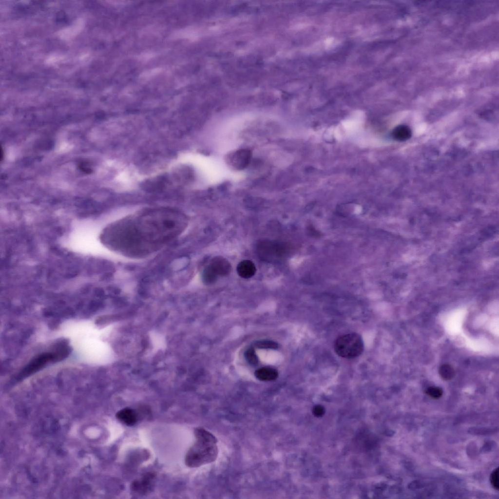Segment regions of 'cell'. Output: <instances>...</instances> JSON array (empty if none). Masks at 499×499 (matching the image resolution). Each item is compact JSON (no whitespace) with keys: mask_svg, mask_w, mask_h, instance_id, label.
I'll return each instance as SVG.
<instances>
[{"mask_svg":"<svg viewBox=\"0 0 499 499\" xmlns=\"http://www.w3.org/2000/svg\"><path fill=\"white\" fill-rule=\"evenodd\" d=\"M69 352L70 349L67 346H61L55 351L41 354L26 365L19 377L25 378L37 372L50 362L61 360L69 354Z\"/></svg>","mask_w":499,"mask_h":499,"instance_id":"obj_4","label":"cell"},{"mask_svg":"<svg viewBox=\"0 0 499 499\" xmlns=\"http://www.w3.org/2000/svg\"><path fill=\"white\" fill-rule=\"evenodd\" d=\"M143 216L144 223L137 225L133 219L120 222L109 227L108 239L112 248L124 247V250L133 253L147 251L149 246L156 247V243L164 242L180 230L177 224H183L180 216Z\"/></svg>","mask_w":499,"mask_h":499,"instance_id":"obj_1","label":"cell"},{"mask_svg":"<svg viewBox=\"0 0 499 499\" xmlns=\"http://www.w3.org/2000/svg\"><path fill=\"white\" fill-rule=\"evenodd\" d=\"M216 276H225L231 270L230 262L222 257H214L207 267Z\"/></svg>","mask_w":499,"mask_h":499,"instance_id":"obj_8","label":"cell"},{"mask_svg":"<svg viewBox=\"0 0 499 499\" xmlns=\"http://www.w3.org/2000/svg\"><path fill=\"white\" fill-rule=\"evenodd\" d=\"M283 244L269 241H262L257 245L258 253L261 259L271 261L281 257L285 251Z\"/></svg>","mask_w":499,"mask_h":499,"instance_id":"obj_5","label":"cell"},{"mask_svg":"<svg viewBox=\"0 0 499 499\" xmlns=\"http://www.w3.org/2000/svg\"><path fill=\"white\" fill-rule=\"evenodd\" d=\"M363 340L356 333H351L339 336L334 344L336 354L343 358L352 359L360 356L364 350Z\"/></svg>","mask_w":499,"mask_h":499,"instance_id":"obj_3","label":"cell"},{"mask_svg":"<svg viewBox=\"0 0 499 499\" xmlns=\"http://www.w3.org/2000/svg\"><path fill=\"white\" fill-rule=\"evenodd\" d=\"M255 345L258 348L264 349H276L278 347L276 343L267 340L258 341L255 343Z\"/></svg>","mask_w":499,"mask_h":499,"instance_id":"obj_15","label":"cell"},{"mask_svg":"<svg viewBox=\"0 0 499 499\" xmlns=\"http://www.w3.org/2000/svg\"><path fill=\"white\" fill-rule=\"evenodd\" d=\"M254 375L257 379L261 381L275 380L278 376L276 369L269 367H263L257 369Z\"/></svg>","mask_w":499,"mask_h":499,"instance_id":"obj_11","label":"cell"},{"mask_svg":"<svg viewBox=\"0 0 499 499\" xmlns=\"http://www.w3.org/2000/svg\"><path fill=\"white\" fill-rule=\"evenodd\" d=\"M155 475L152 473H147L141 478L133 481L131 489L135 493L144 495L150 491L153 488Z\"/></svg>","mask_w":499,"mask_h":499,"instance_id":"obj_7","label":"cell"},{"mask_svg":"<svg viewBox=\"0 0 499 499\" xmlns=\"http://www.w3.org/2000/svg\"><path fill=\"white\" fill-rule=\"evenodd\" d=\"M426 393L429 396L435 399L440 398L442 395V390L439 387L434 386L428 387Z\"/></svg>","mask_w":499,"mask_h":499,"instance_id":"obj_16","label":"cell"},{"mask_svg":"<svg viewBox=\"0 0 499 499\" xmlns=\"http://www.w3.org/2000/svg\"><path fill=\"white\" fill-rule=\"evenodd\" d=\"M439 373L441 377L444 380L451 379L454 375V370L449 365H442L439 369Z\"/></svg>","mask_w":499,"mask_h":499,"instance_id":"obj_13","label":"cell"},{"mask_svg":"<svg viewBox=\"0 0 499 499\" xmlns=\"http://www.w3.org/2000/svg\"><path fill=\"white\" fill-rule=\"evenodd\" d=\"M194 434L195 441L185 456L186 465L189 467H197L214 461L218 453L217 439L201 427L196 428Z\"/></svg>","mask_w":499,"mask_h":499,"instance_id":"obj_2","label":"cell"},{"mask_svg":"<svg viewBox=\"0 0 499 499\" xmlns=\"http://www.w3.org/2000/svg\"><path fill=\"white\" fill-rule=\"evenodd\" d=\"M116 417L121 423L129 426L134 425L137 421V415L135 411L128 407L118 411L116 414Z\"/></svg>","mask_w":499,"mask_h":499,"instance_id":"obj_9","label":"cell"},{"mask_svg":"<svg viewBox=\"0 0 499 499\" xmlns=\"http://www.w3.org/2000/svg\"><path fill=\"white\" fill-rule=\"evenodd\" d=\"M490 482L493 487L497 490L499 489V468L497 467L492 472L490 477Z\"/></svg>","mask_w":499,"mask_h":499,"instance_id":"obj_17","label":"cell"},{"mask_svg":"<svg viewBox=\"0 0 499 499\" xmlns=\"http://www.w3.org/2000/svg\"><path fill=\"white\" fill-rule=\"evenodd\" d=\"M237 272L242 278L248 279L252 277L256 272L254 263L248 260L240 262L237 266Z\"/></svg>","mask_w":499,"mask_h":499,"instance_id":"obj_10","label":"cell"},{"mask_svg":"<svg viewBox=\"0 0 499 499\" xmlns=\"http://www.w3.org/2000/svg\"><path fill=\"white\" fill-rule=\"evenodd\" d=\"M245 356L246 360L250 365H256L258 364V357L253 348L248 349L245 352Z\"/></svg>","mask_w":499,"mask_h":499,"instance_id":"obj_14","label":"cell"},{"mask_svg":"<svg viewBox=\"0 0 499 499\" xmlns=\"http://www.w3.org/2000/svg\"><path fill=\"white\" fill-rule=\"evenodd\" d=\"M251 156V154L249 150L241 149L229 154L227 157V161L233 169L241 170L249 164Z\"/></svg>","mask_w":499,"mask_h":499,"instance_id":"obj_6","label":"cell"},{"mask_svg":"<svg viewBox=\"0 0 499 499\" xmlns=\"http://www.w3.org/2000/svg\"><path fill=\"white\" fill-rule=\"evenodd\" d=\"M393 135L395 138L398 140H404L410 137L411 132L407 127L400 126L395 129Z\"/></svg>","mask_w":499,"mask_h":499,"instance_id":"obj_12","label":"cell"}]
</instances>
